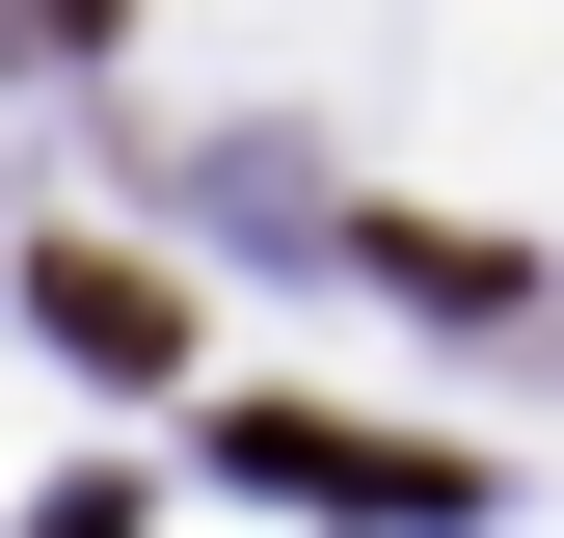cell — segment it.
<instances>
[{
    "mask_svg": "<svg viewBox=\"0 0 564 538\" xmlns=\"http://www.w3.org/2000/svg\"><path fill=\"white\" fill-rule=\"evenodd\" d=\"M216 458H242L269 512H403V538H457V512H484V458H403V431H349V404H242Z\"/></svg>",
    "mask_w": 564,
    "mask_h": 538,
    "instance_id": "1",
    "label": "cell"
},
{
    "mask_svg": "<svg viewBox=\"0 0 564 538\" xmlns=\"http://www.w3.org/2000/svg\"><path fill=\"white\" fill-rule=\"evenodd\" d=\"M28 323H54L82 377H188V297H162L134 243H54V269H28Z\"/></svg>",
    "mask_w": 564,
    "mask_h": 538,
    "instance_id": "2",
    "label": "cell"
},
{
    "mask_svg": "<svg viewBox=\"0 0 564 538\" xmlns=\"http://www.w3.org/2000/svg\"><path fill=\"white\" fill-rule=\"evenodd\" d=\"M108 28H134V0H28V54H108Z\"/></svg>",
    "mask_w": 564,
    "mask_h": 538,
    "instance_id": "3",
    "label": "cell"
}]
</instances>
